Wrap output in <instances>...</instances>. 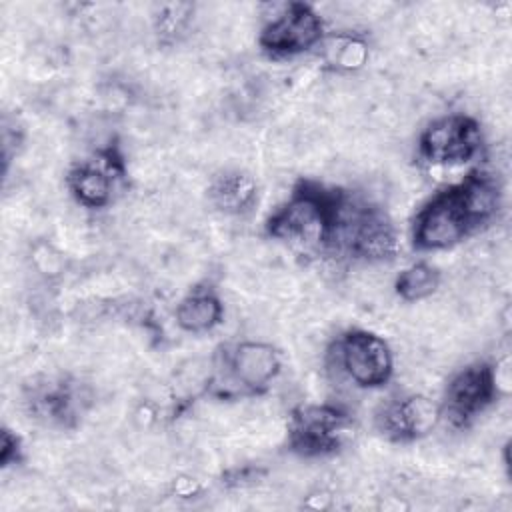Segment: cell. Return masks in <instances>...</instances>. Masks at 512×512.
<instances>
[{
    "label": "cell",
    "instance_id": "ffe728a7",
    "mask_svg": "<svg viewBox=\"0 0 512 512\" xmlns=\"http://www.w3.org/2000/svg\"><path fill=\"white\" fill-rule=\"evenodd\" d=\"M266 474L264 468L260 466H252V464H246V466H238V468H230L222 474V486L226 488H244V486H252L256 484L262 476Z\"/></svg>",
    "mask_w": 512,
    "mask_h": 512
},
{
    "label": "cell",
    "instance_id": "5bb4252c",
    "mask_svg": "<svg viewBox=\"0 0 512 512\" xmlns=\"http://www.w3.org/2000/svg\"><path fill=\"white\" fill-rule=\"evenodd\" d=\"M208 202L224 216H248L258 204V184L240 168H224L208 184Z\"/></svg>",
    "mask_w": 512,
    "mask_h": 512
},
{
    "label": "cell",
    "instance_id": "7a4b0ae2",
    "mask_svg": "<svg viewBox=\"0 0 512 512\" xmlns=\"http://www.w3.org/2000/svg\"><path fill=\"white\" fill-rule=\"evenodd\" d=\"M352 196L354 192L348 188L316 178H298L288 198L268 214L264 234L322 256H338Z\"/></svg>",
    "mask_w": 512,
    "mask_h": 512
},
{
    "label": "cell",
    "instance_id": "44dd1931",
    "mask_svg": "<svg viewBox=\"0 0 512 512\" xmlns=\"http://www.w3.org/2000/svg\"><path fill=\"white\" fill-rule=\"evenodd\" d=\"M198 482L196 480H190V478H178L174 480V486H172V492L176 496H192L198 492Z\"/></svg>",
    "mask_w": 512,
    "mask_h": 512
},
{
    "label": "cell",
    "instance_id": "30bf717a",
    "mask_svg": "<svg viewBox=\"0 0 512 512\" xmlns=\"http://www.w3.org/2000/svg\"><path fill=\"white\" fill-rule=\"evenodd\" d=\"M500 396L498 370L488 360H476L460 368L438 400L440 418L456 430L468 428Z\"/></svg>",
    "mask_w": 512,
    "mask_h": 512
},
{
    "label": "cell",
    "instance_id": "4fadbf2b",
    "mask_svg": "<svg viewBox=\"0 0 512 512\" xmlns=\"http://www.w3.org/2000/svg\"><path fill=\"white\" fill-rule=\"evenodd\" d=\"M224 300L218 288L204 280L188 288L174 308V322L186 334H208L224 322Z\"/></svg>",
    "mask_w": 512,
    "mask_h": 512
},
{
    "label": "cell",
    "instance_id": "ac0fdd59",
    "mask_svg": "<svg viewBox=\"0 0 512 512\" xmlns=\"http://www.w3.org/2000/svg\"><path fill=\"white\" fill-rule=\"evenodd\" d=\"M24 148V126L20 124L18 118H8L4 116L2 120V168L4 176L10 170V162L20 154Z\"/></svg>",
    "mask_w": 512,
    "mask_h": 512
},
{
    "label": "cell",
    "instance_id": "9a60e30c",
    "mask_svg": "<svg viewBox=\"0 0 512 512\" xmlns=\"http://www.w3.org/2000/svg\"><path fill=\"white\" fill-rule=\"evenodd\" d=\"M324 70L334 74H352L362 70L370 58V42L366 34L356 30H340L324 36L316 48Z\"/></svg>",
    "mask_w": 512,
    "mask_h": 512
},
{
    "label": "cell",
    "instance_id": "8992f818",
    "mask_svg": "<svg viewBox=\"0 0 512 512\" xmlns=\"http://www.w3.org/2000/svg\"><path fill=\"white\" fill-rule=\"evenodd\" d=\"M64 182L78 206L88 210L108 208L128 184V162L120 140L114 136L86 158L72 162Z\"/></svg>",
    "mask_w": 512,
    "mask_h": 512
},
{
    "label": "cell",
    "instance_id": "6da1fadb",
    "mask_svg": "<svg viewBox=\"0 0 512 512\" xmlns=\"http://www.w3.org/2000/svg\"><path fill=\"white\" fill-rule=\"evenodd\" d=\"M500 206V180L476 166L420 204L410 224V244L416 252L450 250L486 228Z\"/></svg>",
    "mask_w": 512,
    "mask_h": 512
},
{
    "label": "cell",
    "instance_id": "7c38bea8",
    "mask_svg": "<svg viewBox=\"0 0 512 512\" xmlns=\"http://www.w3.org/2000/svg\"><path fill=\"white\" fill-rule=\"evenodd\" d=\"M440 406L426 394H402L384 400L374 412L376 432L392 444H412L426 438L438 424Z\"/></svg>",
    "mask_w": 512,
    "mask_h": 512
},
{
    "label": "cell",
    "instance_id": "d6986e66",
    "mask_svg": "<svg viewBox=\"0 0 512 512\" xmlns=\"http://www.w3.org/2000/svg\"><path fill=\"white\" fill-rule=\"evenodd\" d=\"M26 460V448L22 438L8 426H2L0 430V468H16L24 464Z\"/></svg>",
    "mask_w": 512,
    "mask_h": 512
},
{
    "label": "cell",
    "instance_id": "5b68a950",
    "mask_svg": "<svg viewBox=\"0 0 512 512\" xmlns=\"http://www.w3.org/2000/svg\"><path fill=\"white\" fill-rule=\"evenodd\" d=\"M90 402L88 386L66 372H40L22 382V406L26 414L46 428L76 430Z\"/></svg>",
    "mask_w": 512,
    "mask_h": 512
},
{
    "label": "cell",
    "instance_id": "277c9868",
    "mask_svg": "<svg viewBox=\"0 0 512 512\" xmlns=\"http://www.w3.org/2000/svg\"><path fill=\"white\" fill-rule=\"evenodd\" d=\"M354 428L352 412L336 402H304L290 410L286 450L304 460L338 454Z\"/></svg>",
    "mask_w": 512,
    "mask_h": 512
},
{
    "label": "cell",
    "instance_id": "2e32d148",
    "mask_svg": "<svg viewBox=\"0 0 512 512\" xmlns=\"http://www.w3.org/2000/svg\"><path fill=\"white\" fill-rule=\"evenodd\" d=\"M440 282V270L434 264L420 260L402 268L396 274L392 288L402 302H422L440 288Z\"/></svg>",
    "mask_w": 512,
    "mask_h": 512
},
{
    "label": "cell",
    "instance_id": "9c48e42d",
    "mask_svg": "<svg viewBox=\"0 0 512 512\" xmlns=\"http://www.w3.org/2000/svg\"><path fill=\"white\" fill-rule=\"evenodd\" d=\"M484 134L480 122L464 112H448L430 120L416 140V156L426 166H462L480 156Z\"/></svg>",
    "mask_w": 512,
    "mask_h": 512
},
{
    "label": "cell",
    "instance_id": "e0dca14e",
    "mask_svg": "<svg viewBox=\"0 0 512 512\" xmlns=\"http://www.w3.org/2000/svg\"><path fill=\"white\" fill-rule=\"evenodd\" d=\"M194 18V4L188 2H170L162 4L152 16V28L158 44L174 46L190 30Z\"/></svg>",
    "mask_w": 512,
    "mask_h": 512
},
{
    "label": "cell",
    "instance_id": "ba28073f",
    "mask_svg": "<svg viewBox=\"0 0 512 512\" xmlns=\"http://www.w3.org/2000/svg\"><path fill=\"white\" fill-rule=\"evenodd\" d=\"M398 252V232L390 214L376 202L354 192L338 256L356 262H386Z\"/></svg>",
    "mask_w": 512,
    "mask_h": 512
},
{
    "label": "cell",
    "instance_id": "52a82bcc",
    "mask_svg": "<svg viewBox=\"0 0 512 512\" xmlns=\"http://www.w3.org/2000/svg\"><path fill=\"white\" fill-rule=\"evenodd\" d=\"M328 358L356 388L378 390L394 376V356L388 342L366 328H346L330 348Z\"/></svg>",
    "mask_w": 512,
    "mask_h": 512
},
{
    "label": "cell",
    "instance_id": "8fae6325",
    "mask_svg": "<svg viewBox=\"0 0 512 512\" xmlns=\"http://www.w3.org/2000/svg\"><path fill=\"white\" fill-rule=\"evenodd\" d=\"M324 36V20L312 4L286 2L262 26L258 48L272 60H286L316 50Z\"/></svg>",
    "mask_w": 512,
    "mask_h": 512
},
{
    "label": "cell",
    "instance_id": "3957f363",
    "mask_svg": "<svg viewBox=\"0 0 512 512\" xmlns=\"http://www.w3.org/2000/svg\"><path fill=\"white\" fill-rule=\"evenodd\" d=\"M282 372L276 346L262 340H240L222 344L212 358L206 392L220 400L254 398L272 388Z\"/></svg>",
    "mask_w": 512,
    "mask_h": 512
}]
</instances>
